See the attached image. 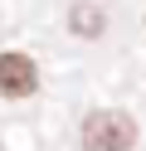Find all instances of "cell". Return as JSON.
<instances>
[{"label":"cell","mask_w":146,"mask_h":151,"mask_svg":"<svg viewBox=\"0 0 146 151\" xmlns=\"http://www.w3.org/2000/svg\"><path fill=\"white\" fill-rule=\"evenodd\" d=\"M68 24H73V34H83V39H97V34H102V24H107V15L97 10L93 0H78L73 10H68Z\"/></svg>","instance_id":"obj_3"},{"label":"cell","mask_w":146,"mask_h":151,"mask_svg":"<svg viewBox=\"0 0 146 151\" xmlns=\"http://www.w3.org/2000/svg\"><path fill=\"white\" fill-rule=\"evenodd\" d=\"M39 88V63L19 49L0 54V98H29Z\"/></svg>","instance_id":"obj_2"},{"label":"cell","mask_w":146,"mask_h":151,"mask_svg":"<svg viewBox=\"0 0 146 151\" xmlns=\"http://www.w3.org/2000/svg\"><path fill=\"white\" fill-rule=\"evenodd\" d=\"M136 146V122L122 107H102L83 117V151H132Z\"/></svg>","instance_id":"obj_1"}]
</instances>
